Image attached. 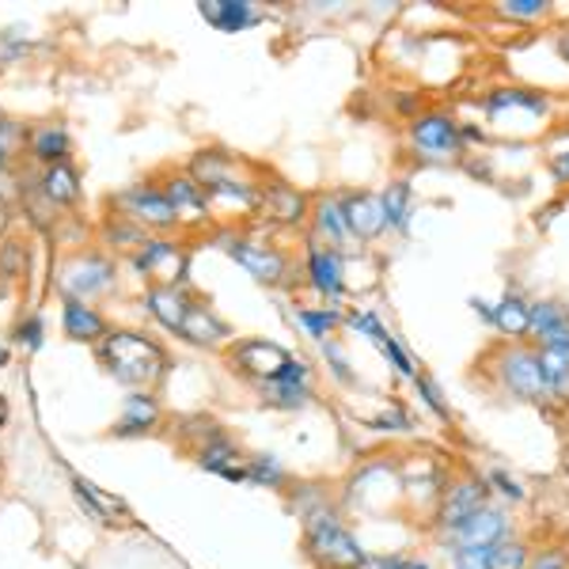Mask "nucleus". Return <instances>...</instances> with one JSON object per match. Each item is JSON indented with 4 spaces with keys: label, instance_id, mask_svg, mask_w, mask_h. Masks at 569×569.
I'll list each match as a JSON object with an SVG mask.
<instances>
[{
    "label": "nucleus",
    "instance_id": "1",
    "mask_svg": "<svg viewBox=\"0 0 569 569\" xmlns=\"http://www.w3.org/2000/svg\"><path fill=\"white\" fill-rule=\"evenodd\" d=\"M96 353L103 369L133 391H152L168 376V350L144 330H107Z\"/></svg>",
    "mask_w": 569,
    "mask_h": 569
},
{
    "label": "nucleus",
    "instance_id": "2",
    "mask_svg": "<svg viewBox=\"0 0 569 569\" xmlns=\"http://www.w3.org/2000/svg\"><path fill=\"white\" fill-rule=\"evenodd\" d=\"M305 555L316 569H357L369 558V550L342 525V517L323 505L305 517Z\"/></svg>",
    "mask_w": 569,
    "mask_h": 569
},
{
    "label": "nucleus",
    "instance_id": "3",
    "mask_svg": "<svg viewBox=\"0 0 569 569\" xmlns=\"http://www.w3.org/2000/svg\"><path fill=\"white\" fill-rule=\"evenodd\" d=\"M490 498H493V493H490V486H486L482 475L463 471V475H456V479H448L445 493H440L433 512H429V528H433V536L437 539L452 536V531L463 528L475 512L486 509Z\"/></svg>",
    "mask_w": 569,
    "mask_h": 569
},
{
    "label": "nucleus",
    "instance_id": "4",
    "mask_svg": "<svg viewBox=\"0 0 569 569\" xmlns=\"http://www.w3.org/2000/svg\"><path fill=\"white\" fill-rule=\"evenodd\" d=\"M110 209L149 236H171L182 228L179 213L171 209V201L163 198V190L156 187V182H137V187H126V190H118V194H110Z\"/></svg>",
    "mask_w": 569,
    "mask_h": 569
},
{
    "label": "nucleus",
    "instance_id": "5",
    "mask_svg": "<svg viewBox=\"0 0 569 569\" xmlns=\"http://www.w3.org/2000/svg\"><path fill=\"white\" fill-rule=\"evenodd\" d=\"M493 376H498V383L512 395V399L536 402V407L555 402L550 399V388H547L543 365H539V350H531V346H520V342L505 346L498 353V361H493Z\"/></svg>",
    "mask_w": 569,
    "mask_h": 569
},
{
    "label": "nucleus",
    "instance_id": "6",
    "mask_svg": "<svg viewBox=\"0 0 569 569\" xmlns=\"http://www.w3.org/2000/svg\"><path fill=\"white\" fill-rule=\"evenodd\" d=\"M114 284H118V266L114 259H107L99 251L69 254L58 270V289L66 300H84V305H91V300L114 292Z\"/></svg>",
    "mask_w": 569,
    "mask_h": 569
},
{
    "label": "nucleus",
    "instance_id": "7",
    "mask_svg": "<svg viewBox=\"0 0 569 569\" xmlns=\"http://www.w3.org/2000/svg\"><path fill=\"white\" fill-rule=\"evenodd\" d=\"M410 149L426 160H456L463 152V130L448 110H421L407 126Z\"/></svg>",
    "mask_w": 569,
    "mask_h": 569
},
{
    "label": "nucleus",
    "instance_id": "8",
    "mask_svg": "<svg viewBox=\"0 0 569 569\" xmlns=\"http://www.w3.org/2000/svg\"><path fill=\"white\" fill-rule=\"evenodd\" d=\"M133 270L152 284H187L190 254L176 236H149L133 254Z\"/></svg>",
    "mask_w": 569,
    "mask_h": 569
},
{
    "label": "nucleus",
    "instance_id": "9",
    "mask_svg": "<svg viewBox=\"0 0 569 569\" xmlns=\"http://www.w3.org/2000/svg\"><path fill=\"white\" fill-rule=\"evenodd\" d=\"M289 361H292V353L284 350V346L270 342V338H240V342L228 346V365H232V372L254 380L259 388L278 380Z\"/></svg>",
    "mask_w": 569,
    "mask_h": 569
},
{
    "label": "nucleus",
    "instance_id": "10",
    "mask_svg": "<svg viewBox=\"0 0 569 569\" xmlns=\"http://www.w3.org/2000/svg\"><path fill=\"white\" fill-rule=\"evenodd\" d=\"M224 251H228V259H232L236 266H243V270L251 273L259 284H284L289 281L292 262L281 247H273L266 240H247V236H228Z\"/></svg>",
    "mask_w": 569,
    "mask_h": 569
},
{
    "label": "nucleus",
    "instance_id": "11",
    "mask_svg": "<svg viewBox=\"0 0 569 569\" xmlns=\"http://www.w3.org/2000/svg\"><path fill=\"white\" fill-rule=\"evenodd\" d=\"M517 536V520H512V512L505 509V505H486V509L475 512L471 520H467L463 528H456L452 536L440 539V547H498L501 539Z\"/></svg>",
    "mask_w": 569,
    "mask_h": 569
},
{
    "label": "nucleus",
    "instance_id": "12",
    "mask_svg": "<svg viewBox=\"0 0 569 569\" xmlns=\"http://www.w3.org/2000/svg\"><path fill=\"white\" fill-rule=\"evenodd\" d=\"M448 467L433 460V456H407V460L399 463V490L407 493V498H421L429 505V512H433L437 498L445 493L448 486Z\"/></svg>",
    "mask_w": 569,
    "mask_h": 569
},
{
    "label": "nucleus",
    "instance_id": "13",
    "mask_svg": "<svg viewBox=\"0 0 569 569\" xmlns=\"http://www.w3.org/2000/svg\"><path fill=\"white\" fill-rule=\"evenodd\" d=\"M206 201H209V217L240 220V217H251L262 209V187L251 179H228V182L209 187Z\"/></svg>",
    "mask_w": 569,
    "mask_h": 569
},
{
    "label": "nucleus",
    "instance_id": "14",
    "mask_svg": "<svg viewBox=\"0 0 569 569\" xmlns=\"http://www.w3.org/2000/svg\"><path fill=\"white\" fill-rule=\"evenodd\" d=\"M163 198L171 201V209L179 213V224L182 228H201L209 224V201H206V190L198 187V179L190 171H171L163 176L160 182Z\"/></svg>",
    "mask_w": 569,
    "mask_h": 569
},
{
    "label": "nucleus",
    "instance_id": "15",
    "mask_svg": "<svg viewBox=\"0 0 569 569\" xmlns=\"http://www.w3.org/2000/svg\"><path fill=\"white\" fill-rule=\"evenodd\" d=\"M308 284L327 297V305L338 308V300L346 297V270H342V254L335 247H323L319 240L308 243Z\"/></svg>",
    "mask_w": 569,
    "mask_h": 569
},
{
    "label": "nucleus",
    "instance_id": "16",
    "mask_svg": "<svg viewBox=\"0 0 569 569\" xmlns=\"http://www.w3.org/2000/svg\"><path fill=\"white\" fill-rule=\"evenodd\" d=\"M182 342L198 346V350H220V346H232V327L224 323V319L217 316L213 308L206 305V300L194 297V305H190L187 319H182V330H179Z\"/></svg>",
    "mask_w": 569,
    "mask_h": 569
},
{
    "label": "nucleus",
    "instance_id": "17",
    "mask_svg": "<svg viewBox=\"0 0 569 569\" xmlns=\"http://www.w3.org/2000/svg\"><path fill=\"white\" fill-rule=\"evenodd\" d=\"M531 335L539 350L569 357V308L558 300H531Z\"/></svg>",
    "mask_w": 569,
    "mask_h": 569
},
{
    "label": "nucleus",
    "instance_id": "18",
    "mask_svg": "<svg viewBox=\"0 0 569 569\" xmlns=\"http://www.w3.org/2000/svg\"><path fill=\"white\" fill-rule=\"evenodd\" d=\"M190 305H194V292L187 284H149V292H144V311L152 316V323H160L171 335L182 330Z\"/></svg>",
    "mask_w": 569,
    "mask_h": 569
},
{
    "label": "nucleus",
    "instance_id": "19",
    "mask_svg": "<svg viewBox=\"0 0 569 569\" xmlns=\"http://www.w3.org/2000/svg\"><path fill=\"white\" fill-rule=\"evenodd\" d=\"M342 213H346V228H350V240H380L388 232V220H383V206L380 194H369V190H357V194H342Z\"/></svg>",
    "mask_w": 569,
    "mask_h": 569
},
{
    "label": "nucleus",
    "instance_id": "20",
    "mask_svg": "<svg viewBox=\"0 0 569 569\" xmlns=\"http://www.w3.org/2000/svg\"><path fill=\"white\" fill-rule=\"evenodd\" d=\"M262 213H270L273 224L281 228H297L311 217V201L289 182H270L262 187Z\"/></svg>",
    "mask_w": 569,
    "mask_h": 569
},
{
    "label": "nucleus",
    "instance_id": "21",
    "mask_svg": "<svg viewBox=\"0 0 569 569\" xmlns=\"http://www.w3.org/2000/svg\"><path fill=\"white\" fill-rule=\"evenodd\" d=\"M198 467L209 475H220L224 482H247V456L236 440L228 437H217L209 440L206 448H198Z\"/></svg>",
    "mask_w": 569,
    "mask_h": 569
},
{
    "label": "nucleus",
    "instance_id": "22",
    "mask_svg": "<svg viewBox=\"0 0 569 569\" xmlns=\"http://www.w3.org/2000/svg\"><path fill=\"white\" fill-rule=\"evenodd\" d=\"M198 12H201V20L209 27H217L220 34H240L247 27L262 23V12L251 0H201Z\"/></svg>",
    "mask_w": 569,
    "mask_h": 569
},
{
    "label": "nucleus",
    "instance_id": "23",
    "mask_svg": "<svg viewBox=\"0 0 569 569\" xmlns=\"http://www.w3.org/2000/svg\"><path fill=\"white\" fill-rule=\"evenodd\" d=\"M486 114L501 118V114H528V118H547L550 114V99L543 91H528V88H498L482 99Z\"/></svg>",
    "mask_w": 569,
    "mask_h": 569
},
{
    "label": "nucleus",
    "instance_id": "24",
    "mask_svg": "<svg viewBox=\"0 0 569 569\" xmlns=\"http://www.w3.org/2000/svg\"><path fill=\"white\" fill-rule=\"evenodd\" d=\"M160 426V402L152 391H130L122 402V415L114 421V437H144Z\"/></svg>",
    "mask_w": 569,
    "mask_h": 569
},
{
    "label": "nucleus",
    "instance_id": "25",
    "mask_svg": "<svg viewBox=\"0 0 569 569\" xmlns=\"http://www.w3.org/2000/svg\"><path fill=\"white\" fill-rule=\"evenodd\" d=\"M311 228H316V240L323 247H342L350 243V228H346L342 213V194H323L311 201Z\"/></svg>",
    "mask_w": 569,
    "mask_h": 569
},
{
    "label": "nucleus",
    "instance_id": "26",
    "mask_svg": "<svg viewBox=\"0 0 569 569\" xmlns=\"http://www.w3.org/2000/svg\"><path fill=\"white\" fill-rule=\"evenodd\" d=\"M61 330L72 342H88V346H99L107 338V319L99 316V308L84 305V300H66L61 305Z\"/></svg>",
    "mask_w": 569,
    "mask_h": 569
},
{
    "label": "nucleus",
    "instance_id": "27",
    "mask_svg": "<svg viewBox=\"0 0 569 569\" xmlns=\"http://www.w3.org/2000/svg\"><path fill=\"white\" fill-rule=\"evenodd\" d=\"M72 493H77L80 509L88 512L99 525H130V509H126L118 498H110L99 486H91L88 479H72Z\"/></svg>",
    "mask_w": 569,
    "mask_h": 569
},
{
    "label": "nucleus",
    "instance_id": "28",
    "mask_svg": "<svg viewBox=\"0 0 569 569\" xmlns=\"http://www.w3.org/2000/svg\"><path fill=\"white\" fill-rule=\"evenodd\" d=\"M490 327L509 335L512 342L531 335V300H525L520 292H505V297L493 305V316H490Z\"/></svg>",
    "mask_w": 569,
    "mask_h": 569
},
{
    "label": "nucleus",
    "instance_id": "29",
    "mask_svg": "<svg viewBox=\"0 0 569 569\" xmlns=\"http://www.w3.org/2000/svg\"><path fill=\"white\" fill-rule=\"evenodd\" d=\"M383 220H388V232H410V220H415V187L407 179H395L380 190Z\"/></svg>",
    "mask_w": 569,
    "mask_h": 569
},
{
    "label": "nucleus",
    "instance_id": "30",
    "mask_svg": "<svg viewBox=\"0 0 569 569\" xmlns=\"http://www.w3.org/2000/svg\"><path fill=\"white\" fill-rule=\"evenodd\" d=\"M39 187H42V198L50 201V206H77V198H80V176L69 160L50 163V168L42 171Z\"/></svg>",
    "mask_w": 569,
    "mask_h": 569
},
{
    "label": "nucleus",
    "instance_id": "31",
    "mask_svg": "<svg viewBox=\"0 0 569 569\" xmlns=\"http://www.w3.org/2000/svg\"><path fill=\"white\" fill-rule=\"evenodd\" d=\"M27 149H31V156L39 163H66L69 160V133H66V126H53V122H46V126H34L31 133H27Z\"/></svg>",
    "mask_w": 569,
    "mask_h": 569
},
{
    "label": "nucleus",
    "instance_id": "32",
    "mask_svg": "<svg viewBox=\"0 0 569 569\" xmlns=\"http://www.w3.org/2000/svg\"><path fill=\"white\" fill-rule=\"evenodd\" d=\"M190 176L198 179L201 190L217 187V182H228V179H243L240 160H236V156H224V152H198L194 160H190Z\"/></svg>",
    "mask_w": 569,
    "mask_h": 569
},
{
    "label": "nucleus",
    "instance_id": "33",
    "mask_svg": "<svg viewBox=\"0 0 569 569\" xmlns=\"http://www.w3.org/2000/svg\"><path fill=\"white\" fill-rule=\"evenodd\" d=\"M262 402L270 410H289V415H297V410H305L311 399H316V391H311V383H262L259 388Z\"/></svg>",
    "mask_w": 569,
    "mask_h": 569
},
{
    "label": "nucleus",
    "instance_id": "34",
    "mask_svg": "<svg viewBox=\"0 0 569 569\" xmlns=\"http://www.w3.org/2000/svg\"><path fill=\"white\" fill-rule=\"evenodd\" d=\"M346 311L327 305V308H297V323L308 330V338H316L319 346L327 342V338H335V330L342 327Z\"/></svg>",
    "mask_w": 569,
    "mask_h": 569
},
{
    "label": "nucleus",
    "instance_id": "35",
    "mask_svg": "<svg viewBox=\"0 0 569 569\" xmlns=\"http://www.w3.org/2000/svg\"><path fill=\"white\" fill-rule=\"evenodd\" d=\"M247 482L266 486V490H281L289 482V471L281 467L278 456H247Z\"/></svg>",
    "mask_w": 569,
    "mask_h": 569
},
{
    "label": "nucleus",
    "instance_id": "36",
    "mask_svg": "<svg viewBox=\"0 0 569 569\" xmlns=\"http://www.w3.org/2000/svg\"><path fill=\"white\" fill-rule=\"evenodd\" d=\"M531 547L525 536H509L498 547H490V569H528Z\"/></svg>",
    "mask_w": 569,
    "mask_h": 569
},
{
    "label": "nucleus",
    "instance_id": "37",
    "mask_svg": "<svg viewBox=\"0 0 569 569\" xmlns=\"http://www.w3.org/2000/svg\"><path fill=\"white\" fill-rule=\"evenodd\" d=\"M482 479H486V486H490V493L505 505V509H509V505H525V501H528L525 482H520L517 475L505 471V467H490V471H486Z\"/></svg>",
    "mask_w": 569,
    "mask_h": 569
},
{
    "label": "nucleus",
    "instance_id": "38",
    "mask_svg": "<svg viewBox=\"0 0 569 569\" xmlns=\"http://www.w3.org/2000/svg\"><path fill=\"white\" fill-rule=\"evenodd\" d=\"M539 365H543L550 399H555V402H569V357L539 350Z\"/></svg>",
    "mask_w": 569,
    "mask_h": 569
},
{
    "label": "nucleus",
    "instance_id": "39",
    "mask_svg": "<svg viewBox=\"0 0 569 569\" xmlns=\"http://www.w3.org/2000/svg\"><path fill=\"white\" fill-rule=\"evenodd\" d=\"M103 240L110 247H118V251H130L137 254V247H141L144 240H149V232H141V228H133L130 220H122V217H107V224H103Z\"/></svg>",
    "mask_w": 569,
    "mask_h": 569
},
{
    "label": "nucleus",
    "instance_id": "40",
    "mask_svg": "<svg viewBox=\"0 0 569 569\" xmlns=\"http://www.w3.org/2000/svg\"><path fill=\"white\" fill-rule=\"evenodd\" d=\"M498 16L512 23H539L550 16V0H498Z\"/></svg>",
    "mask_w": 569,
    "mask_h": 569
},
{
    "label": "nucleus",
    "instance_id": "41",
    "mask_svg": "<svg viewBox=\"0 0 569 569\" xmlns=\"http://www.w3.org/2000/svg\"><path fill=\"white\" fill-rule=\"evenodd\" d=\"M342 327H350V330H357L361 338H369L372 346H380L383 338L391 335L388 327H383V319L376 316L372 308H353V311H346V319H342Z\"/></svg>",
    "mask_w": 569,
    "mask_h": 569
},
{
    "label": "nucleus",
    "instance_id": "42",
    "mask_svg": "<svg viewBox=\"0 0 569 569\" xmlns=\"http://www.w3.org/2000/svg\"><path fill=\"white\" fill-rule=\"evenodd\" d=\"M415 391H418V402L429 410V415H433L437 421H445V426H452V407H448L445 395H440V388H437L433 380H429V376H421V372H418Z\"/></svg>",
    "mask_w": 569,
    "mask_h": 569
},
{
    "label": "nucleus",
    "instance_id": "43",
    "mask_svg": "<svg viewBox=\"0 0 569 569\" xmlns=\"http://www.w3.org/2000/svg\"><path fill=\"white\" fill-rule=\"evenodd\" d=\"M376 350H380L383 357H388V361H391V369L399 372L402 380H410V383L418 380V369H415V361H410V353L402 350V342H399V338H395V335H388V338H383V342L376 346Z\"/></svg>",
    "mask_w": 569,
    "mask_h": 569
},
{
    "label": "nucleus",
    "instance_id": "44",
    "mask_svg": "<svg viewBox=\"0 0 569 569\" xmlns=\"http://www.w3.org/2000/svg\"><path fill=\"white\" fill-rule=\"evenodd\" d=\"M323 357H327L330 376H335L338 383H357V372H353L350 357H346V350L335 342V338H327V342H323Z\"/></svg>",
    "mask_w": 569,
    "mask_h": 569
},
{
    "label": "nucleus",
    "instance_id": "45",
    "mask_svg": "<svg viewBox=\"0 0 569 569\" xmlns=\"http://www.w3.org/2000/svg\"><path fill=\"white\" fill-rule=\"evenodd\" d=\"M445 555L452 569H490V547H448Z\"/></svg>",
    "mask_w": 569,
    "mask_h": 569
},
{
    "label": "nucleus",
    "instance_id": "46",
    "mask_svg": "<svg viewBox=\"0 0 569 569\" xmlns=\"http://www.w3.org/2000/svg\"><path fill=\"white\" fill-rule=\"evenodd\" d=\"M369 429H376V433H410V415L391 402V407L383 410V415H376L369 421Z\"/></svg>",
    "mask_w": 569,
    "mask_h": 569
},
{
    "label": "nucleus",
    "instance_id": "47",
    "mask_svg": "<svg viewBox=\"0 0 569 569\" xmlns=\"http://www.w3.org/2000/svg\"><path fill=\"white\" fill-rule=\"evenodd\" d=\"M528 569H569V550L550 543V547H536L528 558Z\"/></svg>",
    "mask_w": 569,
    "mask_h": 569
},
{
    "label": "nucleus",
    "instance_id": "48",
    "mask_svg": "<svg viewBox=\"0 0 569 569\" xmlns=\"http://www.w3.org/2000/svg\"><path fill=\"white\" fill-rule=\"evenodd\" d=\"M23 266H27V251H23L20 243H4V247H0V278L16 281L23 273Z\"/></svg>",
    "mask_w": 569,
    "mask_h": 569
},
{
    "label": "nucleus",
    "instance_id": "49",
    "mask_svg": "<svg viewBox=\"0 0 569 569\" xmlns=\"http://www.w3.org/2000/svg\"><path fill=\"white\" fill-rule=\"evenodd\" d=\"M42 319L39 316H23L20 319V323H16V330H12V338H16V342H20V346H27V350H39V346H42Z\"/></svg>",
    "mask_w": 569,
    "mask_h": 569
},
{
    "label": "nucleus",
    "instance_id": "50",
    "mask_svg": "<svg viewBox=\"0 0 569 569\" xmlns=\"http://www.w3.org/2000/svg\"><path fill=\"white\" fill-rule=\"evenodd\" d=\"M547 168H550V176H555V182L569 187V144H566V149H550Z\"/></svg>",
    "mask_w": 569,
    "mask_h": 569
},
{
    "label": "nucleus",
    "instance_id": "51",
    "mask_svg": "<svg viewBox=\"0 0 569 569\" xmlns=\"http://www.w3.org/2000/svg\"><path fill=\"white\" fill-rule=\"evenodd\" d=\"M388 569H433L426 558H415V555H391V566Z\"/></svg>",
    "mask_w": 569,
    "mask_h": 569
},
{
    "label": "nucleus",
    "instance_id": "52",
    "mask_svg": "<svg viewBox=\"0 0 569 569\" xmlns=\"http://www.w3.org/2000/svg\"><path fill=\"white\" fill-rule=\"evenodd\" d=\"M391 566V555H369L357 569H388Z\"/></svg>",
    "mask_w": 569,
    "mask_h": 569
},
{
    "label": "nucleus",
    "instance_id": "53",
    "mask_svg": "<svg viewBox=\"0 0 569 569\" xmlns=\"http://www.w3.org/2000/svg\"><path fill=\"white\" fill-rule=\"evenodd\" d=\"M558 53H562V58L569 61V27H566L562 34H558Z\"/></svg>",
    "mask_w": 569,
    "mask_h": 569
},
{
    "label": "nucleus",
    "instance_id": "54",
    "mask_svg": "<svg viewBox=\"0 0 569 569\" xmlns=\"http://www.w3.org/2000/svg\"><path fill=\"white\" fill-rule=\"evenodd\" d=\"M8 361H12V350H8V346L0 342V369H8Z\"/></svg>",
    "mask_w": 569,
    "mask_h": 569
},
{
    "label": "nucleus",
    "instance_id": "55",
    "mask_svg": "<svg viewBox=\"0 0 569 569\" xmlns=\"http://www.w3.org/2000/svg\"><path fill=\"white\" fill-rule=\"evenodd\" d=\"M8 421V402H4V395H0V426Z\"/></svg>",
    "mask_w": 569,
    "mask_h": 569
},
{
    "label": "nucleus",
    "instance_id": "56",
    "mask_svg": "<svg viewBox=\"0 0 569 569\" xmlns=\"http://www.w3.org/2000/svg\"><path fill=\"white\" fill-rule=\"evenodd\" d=\"M4 168H8V149L0 144V171H4Z\"/></svg>",
    "mask_w": 569,
    "mask_h": 569
},
{
    "label": "nucleus",
    "instance_id": "57",
    "mask_svg": "<svg viewBox=\"0 0 569 569\" xmlns=\"http://www.w3.org/2000/svg\"><path fill=\"white\" fill-rule=\"evenodd\" d=\"M566 471H569V463H566Z\"/></svg>",
    "mask_w": 569,
    "mask_h": 569
}]
</instances>
